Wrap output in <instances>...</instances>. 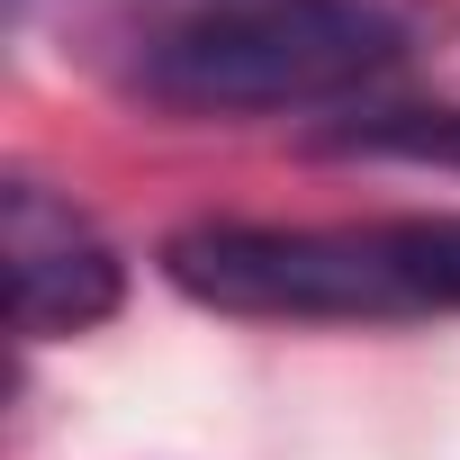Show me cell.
I'll return each mask as SVG.
<instances>
[{"mask_svg":"<svg viewBox=\"0 0 460 460\" xmlns=\"http://www.w3.org/2000/svg\"><path fill=\"white\" fill-rule=\"evenodd\" d=\"M64 64L154 118H352L451 37V0H55Z\"/></svg>","mask_w":460,"mask_h":460,"instance_id":"obj_1","label":"cell"},{"mask_svg":"<svg viewBox=\"0 0 460 460\" xmlns=\"http://www.w3.org/2000/svg\"><path fill=\"white\" fill-rule=\"evenodd\" d=\"M163 280L190 307L262 325H415L460 316V208L280 226V217H190L163 235Z\"/></svg>","mask_w":460,"mask_h":460,"instance_id":"obj_2","label":"cell"},{"mask_svg":"<svg viewBox=\"0 0 460 460\" xmlns=\"http://www.w3.org/2000/svg\"><path fill=\"white\" fill-rule=\"evenodd\" d=\"M0 244H10V334L19 343H64L127 307V253L64 190L28 172L0 190Z\"/></svg>","mask_w":460,"mask_h":460,"instance_id":"obj_3","label":"cell"}]
</instances>
